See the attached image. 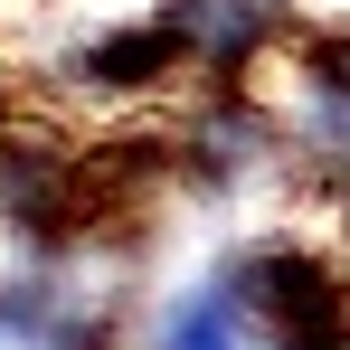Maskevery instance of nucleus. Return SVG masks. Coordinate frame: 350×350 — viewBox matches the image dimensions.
Masks as SVG:
<instances>
[{"label":"nucleus","mask_w":350,"mask_h":350,"mask_svg":"<svg viewBox=\"0 0 350 350\" xmlns=\"http://www.w3.org/2000/svg\"><path fill=\"white\" fill-rule=\"evenodd\" d=\"M66 85H85V95H105V105L180 95V85H189V38H180L171 10H152V19H114V29H95V38L66 57Z\"/></svg>","instance_id":"f257e3e1"},{"label":"nucleus","mask_w":350,"mask_h":350,"mask_svg":"<svg viewBox=\"0 0 350 350\" xmlns=\"http://www.w3.org/2000/svg\"><path fill=\"white\" fill-rule=\"evenodd\" d=\"M256 322H246V293H237V265L228 275H199V284L152 312V350H246Z\"/></svg>","instance_id":"f03ea898"}]
</instances>
